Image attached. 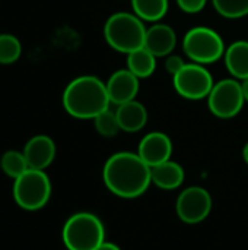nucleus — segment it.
<instances>
[{"label":"nucleus","instance_id":"obj_1","mask_svg":"<svg viewBox=\"0 0 248 250\" xmlns=\"http://www.w3.org/2000/svg\"><path fill=\"white\" fill-rule=\"evenodd\" d=\"M102 180L113 195L134 199L142 196L152 183L151 167L137 152H115L104 164Z\"/></svg>","mask_w":248,"mask_h":250},{"label":"nucleus","instance_id":"obj_2","mask_svg":"<svg viewBox=\"0 0 248 250\" xmlns=\"http://www.w3.org/2000/svg\"><path fill=\"white\" fill-rule=\"evenodd\" d=\"M110 104L107 83L92 75L75 78L63 92V107L75 119L94 120Z\"/></svg>","mask_w":248,"mask_h":250},{"label":"nucleus","instance_id":"obj_3","mask_svg":"<svg viewBox=\"0 0 248 250\" xmlns=\"http://www.w3.org/2000/svg\"><path fill=\"white\" fill-rule=\"evenodd\" d=\"M146 29L143 21L134 13L115 12L105 21L104 38L113 50L129 54L145 47Z\"/></svg>","mask_w":248,"mask_h":250},{"label":"nucleus","instance_id":"obj_4","mask_svg":"<svg viewBox=\"0 0 248 250\" xmlns=\"http://www.w3.org/2000/svg\"><path fill=\"white\" fill-rule=\"evenodd\" d=\"M61 239L67 250H96L105 242V229L95 214L77 212L64 223Z\"/></svg>","mask_w":248,"mask_h":250},{"label":"nucleus","instance_id":"obj_5","mask_svg":"<svg viewBox=\"0 0 248 250\" xmlns=\"http://www.w3.org/2000/svg\"><path fill=\"white\" fill-rule=\"evenodd\" d=\"M13 199L25 211H38L44 208L51 196V182L44 170L28 168L13 182Z\"/></svg>","mask_w":248,"mask_h":250},{"label":"nucleus","instance_id":"obj_6","mask_svg":"<svg viewBox=\"0 0 248 250\" xmlns=\"http://www.w3.org/2000/svg\"><path fill=\"white\" fill-rule=\"evenodd\" d=\"M184 54L199 64H210L221 60L225 54V42L222 37L212 28L194 26L189 29L183 38Z\"/></svg>","mask_w":248,"mask_h":250},{"label":"nucleus","instance_id":"obj_7","mask_svg":"<svg viewBox=\"0 0 248 250\" xmlns=\"http://www.w3.org/2000/svg\"><path fill=\"white\" fill-rule=\"evenodd\" d=\"M206 100L209 111L215 117L224 120L237 117L246 104L241 82L234 78L215 82Z\"/></svg>","mask_w":248,"mask_h":250},{"label":"nucleus","instance_id":"obj_8","mask_svg":"<svg viewBox=\"0 0 248 250\" xmlns=\"http://www.w3.org/2000/svg\"><path fill=\"white\" fill-rule=\"evenodd\" d=\"M215 85L212 73L199 63H187L177 75L172 76L175 92L190 101L208 98Z\"/></svg>","mask_w":248,"mask_h":250},{"label":"nucleus","instance_id":"obj_9","mask_svg":"<svg viewBox=\"0 0 248 250\" xmlns=\"http://www.w3.org/2000/svg\"><path fill=\"white\" fill-rule=\"evenodd\" d=\"M175 211L183 223H202L209 217L212 211V196L206 189L200 186L187 188L178 195Z\"/></svg>","mask_w":248,"mask_h":250},{"label":"nucleus","instance_id":"obj_10","mask_svg":"<svg viewBox=\"0 0 248 250\" xmlns=\"http://www.w3.org/2000/svg\"><path fill=\"white\" fill-rule=\"evenodd\" d=\"M137 154L149 167H155L171 160L172 142L164 132H151L139 142Z\"/></svg>","mask_w":248,"mask_h":250},{"label":"nucleus","instance_id":"obj_11","mask_svg":"<svg viewBox=\"0 0 248 250\" xmlns=\"http://www.w3.org/2000/svg\"><path fill=\"white\" fill-rule=\"evenodd\" d=\"M139 86V78L134 76L127 67L115 70L107 81V92L111 104L120 105L127 101L136 100Z\"/></svg>","mask_w":248,"mask_h":250},{"label":"nucleus","instance_id":"obj_12","mask_svg":"<svg viewBox=\"0 0 248 250\" xmlns=\"http://www.w3.org/2000/svg\"><path fill=\"white\" fill-rule=\"evenodd\" d=\"M22 152L29 168L45 170L56 158V144L47 135H37L26 142Z\"/></svg>","mask_w":248,"mask_h":250},{"label":"nucleus","instance_id":"obj_13","mask_svg":"<svg viewBox=\"0 0 248 250\" xmlns=\"http://www.w3.org/2000/svg\"><path fill=\"white\" fill-rule=\"evenodd\" d=\"M177 45V34L172 26L156 22L146 29L145 47L155 57L170 56Z\"/></svg>","mask_w":248,"mask_h":250},{"label":"nucleus","instance_id":"obj_14","mask_svg":"<svg viewBox=\"0 0 248 250\" xmlns=\"http://www.w3.org/2000/svg\"><path fill=\"white\" fill-rule=\"evenodd\" d=\"M115 116L120 129L127 133H136L142 130L148 123V110L137 100H132L117 105Z\"/></svg>","mask_w":248,"mask_h":250},{"label":"nucleus","instance_id":"obj_15","mask_svg":"<svg viewBox=\"0 0 248 250\" xmlns=\"http://www.w3.org/2000/svg\"><path fill=\"white\" fill-rule=\"evenodd\" d=\"M225 66L234 79L248 78V40H238L227 47L224 54Z\"/></svg>","mask_w":248,"mask_h":250},{"label":"nucleus","instance_id":"obj_16","mask_svg":"<svg viewBox=\"0 0 248 250\" xmlns=\"http://www.w3.org/2000/svg\"><path fill=\"white\" fill-rule=\"evenodd\" d=\"M152 183L164 190H174L184 182V168L175 161H165L155 167H151Z\"/></svg>","mask_w":248,"mask_h":250},{"label":"nucleus","instance_id":"obj_17","mask_svg":"<svg viewBox=\"0 0 248 250\" xmlns=\"http://www.w3.org/2000/svg\"><path fill=\"white\" fill-rule=\"evenodd\" d=\"M156 59L146 47L137 48L127 54V69L137 76L139 79H145L153 75L156 69Z\"/></svg>","mask_w":248,"mask_h":250},{"label":"nucleus","instance_id":"obj_18","mask_svg":"<svg viewBox=\"0 0 248 250\" xmlns=\"http://www.w3.org/2000/svg\"><path fill=\"white\" fill-rule=\"evenodd\" d=\"M168 0H132V9L143 22H159L168 12Z\"/></svg>","mask_w":248,"mask_h":250},{"label":"nucleus","instance_id":"obj_19","mask_svg":"<svg viewBox=\"0 0 248 250\" xmlns=\"http://www.w3.org/2000/svg\"><path fill=\"white\" fill-rule=\"evenodd\" d=\"M0 167H1V171L10 177V179H18L19 176H22L29 167H28V163H26V158L23 155V152H19V151H6L3 155H1V160H0Z\"/></svg>","mask_w":248,"mask_h":250},{"label":"nucleus","instance_id":"obj_20","mask_svg":"<svg viewBox=\"0 0 248 250\" xmlns=\"http://www.w3.org/2000/svg\"><path fill=\"white\" fill-rule=\"evenodd\" d=\"M215 10L227 19H240L248 15V0H212Z\"/></svg>","mask_w":248,"mask_h":250},{"label":"nucleus","instance_id":"obj_21","mask_svg":"<svg viewBox=\"0 0 248 250\" xmlns=\"http://www.w3.org/2000/svg\"><path fill=\"white\" fill-rule=\"evenodd\" d=\"M22 53L20 41L12 34H0V64L15 63Z\"/></svg>","mask_w":248,"mask_h":250},{"label":"nucleus","instance_id":"obj_22","mask_svg":"<svg viewBox=\"0 0 248 250\" xmlns=\"http://www.w3.org/2000/svg\"><path fill=\"white\" fill-rule=\"evenodd\" d=\"M94 126H95V130L104 138H114L121 130L115 111L110 108H107L105 111H102L94 119Z\"/></svg>","mask_w":248,"mask_h":250},{"label":"nucleus","instance_id":"obj_23","mask_svg":"<svg viewBox=\"0 0 248 250\" xmlns=\"http://www.w3.org/2000/svg\"><path fill=\"white\" fill-rule=\"evenodd\" d=\"M208 0H177V4L178 7L184 12V13H189V15H194V13H199L205 9Z\"/></svg>","mask_w":248,"mask_h":250},{"label":"nucleus","instance_id":"obj_24","mask_svg":"<svg viewBox=\"0 0 248 250\" xmlns=\"http://www.w3.org/2000/svg\"><path fill=\"white\" fill-rule=\"evenodd\" d=\"M186 64L187 63L184 62V59L178 54H170L165 57V69L171 76L177 75Z\"/></svg>","mask_w":248,"mask_h":250},{"label":"nucleus","instance_id":"obj_25","mask_svg":"<svg viewBox=\"0 0 248 250\" xmlns=\"http://www.w3.org/2000/svg\"><path fill=\"white\" fill-rule=\"evenodd\" d=\"M96 250H121L115 243H111V242H104L99 248Z\"/></svg>","mask_w":248,"mask_h":250},{"label":"nucleus","instance_id":"obj_26","mask_svg":"<svg viewBox=\"0 0 248 250\" xmlns=\"http://www.w3.org/2000/svg\"><path fill=\"white\" fill-rule=\"evenodd\" d=\"M241 82V88H243V94H244V100L246 103H248V78L244 81H240Z\"/></svg>","mask_w":248,"mask_h":250},{"label":"nucleus","instance_id":"obj_27","mask_svg":"<svg viewBox=\"0 0 248 250\" xmlns=\"http://www.w3.org/2000/svg\"><path fill=\"white\" fill-rule=\"evenodd\" d=\"M243 158H244L246 164L248 166V142L244 145V148H243Z\"/></svg>","mask_w":248,"mask_h":250}]
</instances>
